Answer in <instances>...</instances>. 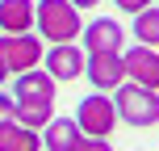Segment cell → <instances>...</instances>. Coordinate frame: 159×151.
I'll return each mask as SVG.
<instances>
[{
    "label": "cell",
    "instance_id": "16",
    "mask_svg": "<svg viewBox=\"0 0 159 151\" xmlns=\"http://www.w3.org/2000/svg\"><path fill=\"white\" fill-rule=\"evenodd\" d=\"M75 151H113V147H109V139H80Z\"/></svg>",
    "mask_w": 159,
    "mask_h": 151
},
{
    "label": "cell",
    "instance_id": "18",
    "mask_svg": "<svg viewBox=\"0 0 159 151\" xmlns=\"http://www.w3.org/2000/svg\"><path fill=\"white\" fill-rule=\"evenodd\" d=\"M71 4L80 8V13H84V8H96V4H101V0H71Z\"/></svg>",
    "mask_w": 159,
    "mask_h": 151
},
{
    "label": "cell",
    "instance_id": "8",
    "mask_svg": "<svg viewBox=\"0 0 159 151\" xmlns=\"http://www.w3.org/2000/svg\"><path fill=\"white\" fill-rule=\"evenodd\" d=\"M59 97V80L46 72V67H34V72H21L13 80V101H46L55 105Z\"/></svg>",
    "mask_w": 159,
    "mask_h": 151
},
{
    "label": "cell",
    "instance_id": "9",
    "mask_svg": "<svg viewBox=\"0 0 159 151\" xmlns=\"http://www.w3.org/2000/svg\"><path fill=\"white\" fill-rule=\"evenodd\" d=\"M121 59H126V80H134V84L143 88H159V50L155 46H130L121 50Z\"/></svg>",
    "mask_w": 159,
    "mask_h": 151
},
{
    "label": "cell",
    "instance_id": "15",
    "mask_svg": "<svg viewBox=\"0 0 159 151\" xmlns=\"http://www.w3.org/2000/svg\"><path fill=\"white\" fill-rule=\"evenodd\" d=\"M113 4L121 8V13H130V17H138L143 8H151V0H113Z\"/></svg>",
    "mask_w": 159,
    "mask_h": 151
},
{
    "label": "cell",
    "instance_id": "14",
    "mask_svg": "<svg viewBox=\"0 0 159 151\" xmlns=\"http://www.w3.org/2000/svg\"><path fill=\"white\" fill-rule=\"evenodd\" d=\"M130 30H134V42L138 46H155L159 50V8H143V13L130 21Z\"/></svg>",
    "mask_w": 159,
    "mask_h": 151
},
{
    "label": "cell",
    "instance_id": "4",
    "mask_svg": "<svg viewBox=\"0 0 159 151\" xmlns=\"http://www.w3.org/2000/svg\"><path fill=\"white\" fill-rule=\"evenodd\" d=\"M71 118L80 122L84 139H109V134H113V126L121 122V118H117V105H113V97H105V92L84 97V101L75 105Z\"/></svg>",
    "mask_w": 159,
    "mask_h": 151
},
{
    "label": "cell",
    "instance_id": "3",
    "mask_svg": "<svg viewBox=\"0 0 159 151\" xmlns=\"http://www.w3.org/2000/svg\"><path fill=\"white\" fill-rule=\"evenodd\" d=\"M0 59H4V67L13 76L34 72V67H42V59H46V42L34 30L30 34H0Z\"/></svg>",
    "mask_w": 159,
    "mask_h": 151
},
{
    "label": "cell",
    "instance_id": "6",
    "mask_svg": "<svg viewBox=\"0 0 159 151\" xmlns=\"http://www.w3.org/2000/svg\"><path fill=\"white\" fill-rule=\"evenodd\" d=\"M42 67H46L50 76L59 80V84H67V80H80L88 67V55L84 46H75V42H63V46H46V59H42Z\"/></svg>",
    "mask_w": 159,
    "mask_h": 151
},
{
    "label": "cell",
    "instance_id": "19",
    "mask_svg": "<svg viewBox=\"0 0 159 151\" xmlns=\"http://www.w3.org/2000/svg\"><path fill=\"white\" fill-rule=\"evenodd\" d=\"M8 76H13V72H8V67H4V59H0V84H4Z\"/></svg>",
    "mask_w": 159,
    "mask_h": 151
},
{
    "label": "cell",
    "instance_id": "13",
    "mask_svg": "<svg viewBox=\"0 0 159 151\" xmlns=\"http://www.w3.org/2000/svg\"><path fill=\"white\" fill-rule=\"evenodd\" d=\"M13 118L21 126H30V130H46V122L55 118V105H46V101H17Z\"/></svg>",
    "mask_w": 159,
    "mask_h": 151
},
{
    "label": "cell",
    "instance_id": "2",
    "mask_svg": "<svg viewBox=\"0 0 159 151\" xmlns=\"http://www.w3.org/2000/svg\"><path fill=\"white\" fill-rule=\"evenodd\" d=\"M113 105H117V118L134 130H147V126H159V88H143L134 80L113 92Z\"/></svg>",
    "mask_w": 159,
    "mask_h": 151
},
{
    "label": "cell",
    "instance_id": "1",
    "mask_svg": "<svg viewBox=\"0 0 159 151\" xmlns=\"http://www.w3.org/2000/svg\"><path fill=\"white\" fill-rule=\"evenodd\" d=\"M34 34H38L46 46H63L75 42L84 34L80 25V8L71 0H38V13H34Z\"/></svg>",
    "mask_w": 159,
    "mask_h": 151
},
{
    "label": "cell",
    "instance_id": "10",
    "mask_svg": "<svg viewBox=\"0 0 159 151\" xmlns=\"http://www.w3.org/2000/svg\"><path fill=\"white\" fill-rule=\"evenodd\" d=\"M80 139H84V130L75 118H50L42 130V151H75Z\"/></svg>",
    "mask_w": 159,
    "mask_h": 151
},
{
    "label": "cell",
    "instance_id": "7",
    "mask_svg": "<svg viewBox=\"0 0 159 151\" xmlns=\"http://www.w3.org/2000/svg\"><path fill=\"white\" fill-rule=\"evenodd\" d=\"M84 76H88V84L96 92H117L126 84V59L121 55H88Z\"/></svg>",
    "mask_w": 159,
    "mask_h": 151
},
{
    "label": "cell",
    "instance_id": "17",
    "mask_svg": "<svg viewBox=\"0 0 159 151\" xmlns=\"http://www.w3.org/2000/svg\"><path fill=\"white\" fill-rule=\"evenodd\" d=\"M13 109H17V101H13L8 92H0V122H8V118H13Z\"/></svg>",
    "mask_w": 159,
    "mask_h": 151
},
{
    "label": "cell",
    "instance_id": "5",
    "mask_svg": "<svg viewBox=\"0 0 159 151\" xmlns=\"http://www.w3.org/2000/svg\"><path fill=\"white\" fill-rule=\"evenodd\" d=\"M80 46H84V55H121L126 30H121V21H113V17H96V21L84 25Z\"/></svg>",
    "mask_w": 159,
    "mask_h": 151
},
{
    "label": "cell",
    "instance_id": "11",
    "mask_svg": "<svg viewBox=\"0 0 159 151\" xmlns=\"http://www.w3.org/2000/svg\"><path fill=\"white\" fill-rule=\"evenodd\" d=\"M38 0H0V34H30Z\"/></svg>",
    "mask_w": 159,
    "mask_h": 151
},
{
    "label": "cell",
    "instance_id": "12",
    "mask_svg": "<svg viewBox=\"0 0 159 151\" xmlns=\"http://www.w3.org/2000/svg\"><path fill=\"white\" fill-rule=\"evenodd\" d=\"M0 151H42V130L21 126L17 118L0 122Z\"/></svg>",
    "mask_w": 159,
    "mask_h": 151
}]
</instances>
